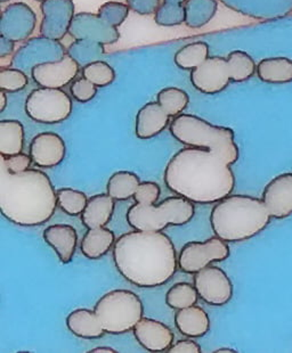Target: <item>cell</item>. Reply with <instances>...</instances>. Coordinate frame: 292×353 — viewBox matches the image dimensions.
<instances>
[{
    "label": "cell",
    "mask_w": 292,
    "mask_h": 353,
    "mask_svg": "<svg viewBox=\"0 0 292 353\" xmlns=\"http://www.w3.org/2000/svg\"><path fill=\"white\" fill-rule=\"evenodd\" d=\"M175 325L182 335L191 339L204 337L209 333L211 326L207 312L197 304L177 310L175 314Z\"/></svg>",
    "instance_id": "obj_24"
},
{
    "label": "cell",
    "mask_w": 292,
    "mask_h": 353,
    "mask_svg": "<svg viewBox=\"0 0 292 353\" xmlns=\"http://www.w3.org/2000/svg\"><path fill=\"white\" fill-rule=\"evenodd\" d=\"M157 101L171 118H176L186 110L190 104V97L183 89L167 87L159 92Z\"/></svg>",
    "instance_id": "obj_32"
},
{
    "label": "cell",
    "mask_w": 292,
    "mask_h": 353,
    "mask_svg": "<svg viewBox=\"0 0 292 353\" xmlns=\"http://www.w3.org/2000/svg\"><path fill=\"white\" fill-rule=\"evenodd\" d=\"M129 12H130V8H129L127 3L108 1V3H104L102 6L99 7L97 14L110 26L119 28L127 20Z\"/></svg>",
    "instance_id": "obj_39"
},
{
    "label": "cell",
    "mask_w": 292,
    "mask_h": 353,
    "mask_svg": "<svg viewBox=\"0 0 292 353\" xmlns=\"http://www.w3.org/2000/svg\"><path fill=\"white\" fill-rule=\"evenodd\" d=\"M35 1H38V3H43V1H46V0H35Z\"/></svg>",
    "instance_id": "obj_49"
},
{
    "label": "cell",
    "mask_w": 292,
    "mask_h": 353,
    "mask_svg": "<svg viewBox=\"0 0 292 353\" xmlns=\"http://www.w3.org/2000/svg\"><path fill=\"white\" fill-rule=\"evenodd\" d=\"M66 55V50L59 40L45 36L29 38L14 52L10 66L31 73L33 68L43 63L56 62Z\"/></svg>",
    "instance_id": "obj_11"
},
{
    "label": "cell",
    "mask_w": 292,
    "mask_h": 353,
    "mask_svg": "<svg viewBox=\"0 0 292 353\" xmlns=\"http://www.w3.org/2000/svg\"><path fill=\"white\" fill-rule=\"evenodd\" d=\"M66 54L76 59L80 66H85L102 59L106 54V46L88 40H75L72 43H70Z\"/></svg>",
    "instance_id": "obj_34"
},
{
    "label": "cell",
    "mask_w": 292,
    "mask_h": 353,
    "mask_svg": "<svg viewBox=\"0 0 292 353\" xmlns=\"http://www.w3.org/2000/svg\"><path fill=\"white\" fill-rule=\"evenodd\" d=\"M141 179L132 171H118L110 176L106 185V193L115 201H127L134 197Z\"/></svg>",
    "instance_id": "obj_30"
},
{
    "label": "cell",
    "mask_w": 292,
    "mask_h": 353,
    "mask_svg": "<svg viewBox=\"0 0 292 353\" xmlns=\"http://www.w3.org/2000/svg\"><path fill=\"white\" fill-rule=\"evenodd\" d=\"M115 209V200L106 194H97L88 199L81 216V223L86 228H99L108 226Z\"/></svg>",
    "instance_id": "obj_25"
},
{
    "label": "cell",
    "mask_w": 292,
    "mask_h": 353,
    "mask_svg": "<svg viewBox=\"0 0 292 353\" xmlns=\"http://www.w3.org/2000/svg\"><path fill=\"white\" fill-rule=\"evenodd\" d=\"M209 45L204 41H194L182 47L175 54V64L182 70L194 71L209 59Z\"/></svg>",
    "instance_id": "obj_31"
},
{
    "label": "cell",
    "mask_w": 292,
    "mask_h": 353,
    "mask_svg": "<svg viewBox=\"0 0 292 353\" xmlns=\"http://www.w3.org/2000/svg\"><path fill=\"white\" fill-rule=\"evenodd\" d=\"M1 162L5 164L7 170L12 172V174H17L26 172L29 170L31 164L33 163L32 157L31 155L24 154L23 152L20 154H15L12 157H1Z\"/></svg>",
    "instance_id": "obj_42"
},
{
    "label": "cell",
    "mask_w": 292,
    "mask_h": 353,
    "mask_svg": "<svg viewBox=\"0 0 292 353\" xmlns=\"http://www.w3.org/2000/svg\"><path fill=\"white\" fill-rule=\"evenodd\" d=\"M257 64L251 55L243 50H233L227 57L211 56L202 65L191 72L194 88L215 95L224 92L231 81L244 82L256 73Z\"/></svg>",
    "instance_id": "obj_6"
},
{
    "label": "cell",
    "mask_w": 292,
    "mask_h": 353,
    "mask_svg": "<svg viewBox=\"0 0 292 353\" xmlns=\"http://www.w3.org/2000/svg\"><path fill=\"white\" fill-rule=\"evenodd\" d=\"M224 6L257 21H275L292 13V0H220Z\"/></svg>",
    "instance_id": "obj_16"
},
{
    "label": "cell",
    "mask_w": 292,
    "mask_h": 353,
    "mask_svg": "<svg viewBox=\"0 0 292 353\" xmlns=\"http://www.w3.org/2000/svg\"><path fill=\"white\" fill-rule=\"evenodd\" d=\"M230 246L220 237H211L206 242H188L178 254V265L185 274H197L213 262H223L230 258Z\"/></svg>",
    "instance_id": "obj_10"
},
{
    "label": "cell",
    "mask_w": 292,
    "mask_h": 353,
    "mask_svg": "<svg viewBox=\"0 0 292 353\" xmlns=\"http://www.w3.org/2000/svg\"><path fill=\"white\" fill-rule=\"evenodd\" d=\"M72 101L63 89L39 88L30 92L24 110L32 121L43 125H57L72 114Z\"/></svg>",
    "instance_id": "obj_9"
},
{
    "label": "cell",
    "mask_w": 292,
    "mask_h": 353,
    "mask_svg": "<svg viewBox=\"0 0 292 353\" xmlns=\"http://www.w3.org/2000/svg\"><path fill=\"white\" fill-rule=\"evenodd\" d=\"M29 85L27 73L13 66L0 69V89L3 92H19Z\"/></svg>",
    "instance_id": "obj_38"
},
{
    "label": "cell",
    "mask_w": 292,
    "mask_h": 353,
    "mask_svg": "<svg viewBox=\"0 0 292 353\" xmlns=\"http://www.w3.org/2000/svg\"><path fill=\"white\" fill-rule=\"evenodd\" d=\"M59 206L57 190L50 176L38 169L14 174L0 165V211L10 223L21 227L43 226Z\"/></svg>",
    "instance_id": "obj_3"
},
{
    "label": "cell",
    "mask_w": 292,
    "mask_h": 353,
    "mask_svg": "<svg viewBox=\"0 0 292 353\" xmlns=\"http://www.w3.org/2000/svg\"><path fill=\"white\" fill-rule=\"evenodd\" d=\"M70 92L77 101L88 103V101H93L97 94V87L87 79L81 77V78L73 80L72 83L70 85Z\"/></svg>",
    "instance_id": "obj_40"
},
{
    "label": "cell",
    "mask_w": 292,
    "mask_h": 353,
    "mask_svg": "<svg viewBox=\"0 0 292 353\" xmlns=\"http://www.w3.org/2000/svg\"><path fill=\"white\" fill-rule=\"evenodd\" d=\"M257 76L271 85H286L292 82V59L284 56L267 57L257 64Z\"/></svg>",
    "instance_id": "obj_27"
},
{
    "label": "cell",
    "mask_w": 292,
    "mask_h": 353,
    "mask_svg": "<svg viewBox=\"0 0 292 353\" xmlns=\"http://www.w3.org/2000/svg\"><path fill=\"white\" fill-rule=\"evenodd\" d=\"M0 113H3L5 110H6L7 108V95L6 92H3V90H1V92H0Z\"/></svg>",
    "instance_id": "obj_47"
},
{
    "label": "cell",
    "mask_w": 292,
    "mask_h": 353,
    "mask_svg": "<svg viewBox=\"0 0 292 353\" xmlns=\"http://www.w3.org/2000/svg\"><path fill=\"white\" fill-rule=\"evenodd\" d=\"M66 327L73 335L84 340H97L106 334L95 309L92 310L87 307H80L70 312L66 317Z\"/></svg>",
    "instance_id": "obj_23"
},
{
    "label": "cell",
    "mask_w": 292,
    "mask_h": 353,
    "mask_svg": "<svg viewBox=\"0 0 292 353\" xmlns=\"http://www.w3.org/2000/svg\"><path fill=\"white\" fill-rule=\"evenodd\" d=\"M216 353H224V352H228V353H235L237 352V350H234V349H232V347H220L218 350L215 351Z\"/></svg>",
    "instance_id": "obj_48"
},
{
    "label": "cell",
    "mask_w": 292,
    "mask_h": 353,
    "mask_svg": "<svg viewBox=\"0 0 292 353\" xmlns=\"http://www.w3.org/2000/svg\"><path fill=\"white\" fill-rule=\"evenodd\" d=\"M82 77L94 83L97 88H104L115 81V71L110 64L99 59L82 66Z\"/></svg>",
    "instance_id": "obj_37"
},
{
    "label": "cell",
    "mask_w": 292,
    "mask_h": 353,
    "mask_svg": "<svg viewBox=\"0 0 292 353\" xmlns=\"http://www.w3.org/2000/svg\"><path fill=\"white\" fill-rule=\"evenodd\" d=\"M185 26L191 29H200L207 26L218 10L217 0H186L184 3Z\"/></svg>",
    "instance_id": "obj_29"
},
{
    "label": "cell",
    "mask_w": 292,
    "mask_h": 353,
    "mask_svg": "<svg viewBox=\"0 0 292 353\" xmlns=\"http://www.w3.org/2000/svg\"><path fill=\"white\" fill-rule=\"evenodd\" d=\"M168 352L171 353H201L200 344L197 343L192 339H185V340H179L176 343L171 345Z\"/></svg>",
    "instance_id": "obj_44"
},
{
    "label": "cell",
    "mask_w": 292,
    "mask_h": 353,
    "mask_svg": "<svg viewBox=\"0 0 292 353\" xmlns=\"http://www.w3.org/2000/svg\"><path fill=\"white\" fill-rule=\"evenodd\" d=\"M79 69L80 65L76 59L66 54L61 61L35 66L31 71V77L39 87L63 89L72 83Z\"/></svg>",
    "instance_id": "obj_17"
},
{
    "label": "cell",
    "mask_w": 292,
    "mask_h": 353,
    "mask_svg": "<svg viewBox=\"0 0 292 353\" xmlns=\"http://www.w3.org/2000/svg\"><path fill=\"white\" fill-rule=\"evenodd\" d=\"M115 232L106 227L88 229L80 243L82 254L89 260H97L108 254L115 248Z\"/></svg>",
    "instance_id": "obj_26"
},
{
    "label": "cell",
    "mask_w": 292,
    "mask_h": 353,
    "mask_svg": "<svg viewBox=\"0 0 292 353\" xmlns=\"http://www.w3.org/2000/svg\"><path fill=\"white\" fill-rule=\"evenodd\" d=\"M133 332L139 345L150 352H166L174 344L173 330L153 318H142Z\"/></svg>",
    "instance_id": "obj_20"
},
{
    "label": "cell",
    "mask_w": 292,
    "mask_h": 353,
    "mask_svg": "<svg viewBox=\"0 0 292 353\" xmlns=\"http://www.w3.org/2000/svg\"><path fill=\"white\" fill-rule=\"evenodd\" d=\"M262 200L269 214L286 219L292 214V172L280 174L266 185Z\"/></svg>",
    "instance_id": "obj_19"
},
{
    "label": "cell",
    "mask_w": 292,
    "mask_h": 353,
    "mask_svg": "<svg viewBox=\"0 0 292 353\" xmlns=\"http://www.w3.org/2000/svg\"><path fill=\"white\" fill-rule=\"evenodd\" d=\"M113 261L126 281L141 288L167 284L179 268L174 242L162 232H126L115 242Z\"/></svg>",
    "instance_id": "obj_2"
},
{
    "label": "cell",
    "mask_w": 292,
    "mask_h": 353,
    "mask_svg": "<svg viewBox=\"0 0 292 353\" xmlns=\"http://www.w3.org/2000/svg\"><path fill=\"white\" fill-rule=\"evenodd\" d=\"M89 352L93 353H117L118 351L113 349L111 347H106V345H102V347H97L95 349H92Z\"/></svg>",
    "instance_id": "obj_46"
},
{
    "label": "cell",
    "mask_w": 292,
    "mask_h": 353,
    "mask_svg": "<svg viewBox=\"0 0 292 353\" xmlns=\"http://www.w3.org/2000/svg\"><path fill=\"white\" fill-rule=\"evenodd\" d=\"M194 213V203L177 195L152 205L135 203L126 218L135 230L164 232L168 226H184L193 219Z\"/></svg>",
    "instance_id": "obj_7"
},
{
    "label": "cell",
    "mask_w": 292,
    "mask_h": 353,
    "mask_svg": "<svg viewBox=\"0 0 292 353\" xmlns=\"http://www.w3.org/2000/svg\"><path fill=\"white\" fill-rule=\"evenodd\" d=\"M69 34L75 40H88L104 46L113 45L120 39L118 28L110 26L99 14L87 12L76 14L73 17Z\"/></svg>",
    "instance_id": "obj_15"
},
{
    "label": "cell",
    "mask_w": 292,
    "mask_h": 353,
    "mask_svg": "<svg viewBox=\"0 0 292 353\" xmlns=\"http://www.w3.org/2000/svg\"><path fill=\"white\" fill-rule=\"evenodd\" d=\"M1 3H7V1H10V0H0Z\"/></svg>",
    "instance_id": "obj_50"
},
{
    "label": "cell",
    "mask_w": 292,
    "mask_h": 353,
    "mask_svg": "<svg viewBox=\"0 0 292 353\" xmlns=\"http://www.w3.org/2000/svg\"><path fill=\"white\" fill-rule=\"evenodd\" d=\"M15 50V43L7 39L6 37L0 36V59H5L12 55Z\"/></svg>",
    "instance_id": "obj_45"
},
{
    "label": "cell",
    "mask_w": 292,
    "mask_h": 353,
    "mask_svg": "<svg viewBox=\"0 0 292 353\" xmlns=\"http://www.w3.org/2000/svg\"><path fill=\"white\" fill-rule=\"evenodd\" d=\"M193 284L199 298L209 305L222 307L233 298V283L226 272L216 265H208L194 274Z\"/></svg>",
    "instance_id": "obj_12"
},
{
    "label": "cell",
    "mask_w": 292,
    "mask_h": 353,
    "mask_svg": "<svg viewBox=\"0 0 292 353\" xmlns=\"http://www.w3.org/2000/svg\"><path fill=\"white\" fill-rule=\"evenodd\" d=\"M127 5L135 13L139 15H151L158 10L161 0H127Z\"/></svg>",
    "instance_id": "obj_43"
},
{
    "label": "cell",
    "mask_w": 292,
    "mask_h": 353,
    "mask_svg": "<svg viewBox=\"0 0 292 353\" xmlns=\"http://www.w3.org/2000/svg\"><path fill=\"white\" fill-rule=\"evenodd\" d=\"M43 20L40 24V34L61 40L69 34L73 17H76V6L73 0H46L40 5Z\"/></svg>",
    "instance_id": "obj_13"
},
{
    "label": "cell",
    "mask_w": 292,
    "mask_h": 353,
    "mask_svg": "<svg viewBox=\"0 0 292 353\" xmlns=\"http://www.w3.org/2000/svg\"><path fill=\"white\" fill-rule=\"evenodd\" d=\"M29 154L37 167L45 169L57 167L66 157V141L52 131L41 132L33 137Z\"/></svg>",
    "instance_id": "obj_18"
},
{
    "label": "cell",
    "mask_w": 292,
    "mask_h": 353,
    "mask_svg": "<svg viewBox=\"0 0 292 353\" xmlns=\"http://www.w3.org/2000/svg\"><path fill=\"white\" fill-rule=\"evenodd\" d=\"M197 288L194 284L186 281H179L168 290L166 294V303L174 310H181L184 307H192L199 300Z\"/></svg>",
    "instance_id": "obj_33"
},
{
    "label": "cell",
    "mask_w": 292,
    "mask_h": 353,
    "mask_svg": "<svg viewBox=\"0 0 292 353\" xmlns=\"http://www.w3.org/2000/svg\"><path fill=\"white\" fill-rule=\"evenodd\" d=\"M169 130L182 144L213 152L230 165L239 160V146L230 127L215 125L197 115L183 113L174 118Z\"/></svg>",
    "instance_id": "obj_5"
},
{
    "label": "cell",
    "mask_w": 292,
    "mask_h": 353,
    "mask_svg": "<svg viewBox=\"0 0 292 353\" xmlns=\"http://www.w3.org/2000/svg\"><path fill=\"white\" fill-rule=\"evenodd\" d=\"M185 1L186 0H164L155 12V23L166 28L185 23Z\"/></svg>",
    "instance_id": "obj_35"
},
{
    "label": "cell",
    "mask_w": 292,
    "mask_h": 353,
    "mask_svg": "<svg viewBox=\"0 0 292 353\" xmlns=\"http://www.w3.org/2000/svg\"><path fill=\"white\" fill-rule=\"evenodd\" d=\"M271 219L263 200L248 195H230L213 206L211 225L215 236L227 243H237L260 234Z\"/></svg>",
    "instance_id": "obj_4"
},
{
    "label": "cell",
    "mask_w": 292,
    "mask_h": 353,
    "mask_svg": "<svg viewBox=\"0 0 292 353\" xmlns=\"http://www.w3.org/2000/svg\"><path fill=\"white\" fill-rule=\"evenodd\" d=\"M57 202L63 212L68 216H81L86 209L88 199L81 190L66 187L57 190Z\"/></svg>",
    "instance_id": "obj_36"
},
{
    "label": "cell",
    "mask_w": 292,
    "mask_h": 353,
    "mask_svg": "<svg viewBox=\"0 0 292 353\" xmlns=\"http://www.w3.org/2000/svg\"><path fill=\"white\" fill-rule=\"evenodd\" d=\"M160 195L161 190L158 183L155 181H142L133 199L138 204L152 205L158 203Z\"/></svg>",
    "instance_id": "obj_41"
},
{
    "label": "cell",
    "mask_w": 292,
    "mask_h": 353,
    "mask_svg": "<svg viewBox=\"0 0 292 353\" xmlns=\"http://www.w3.org/2000/svg\"><path fill=\"white\" fill-rule=\"evenodd\" d=\"M37 15L26 3H12L5 7L0 20V36L14 43L27 41L35 32Z\"/></svg>",
    "instance_id": "obj_14"
},
{
    "label": "cell",
    "mask_w": 292,
    "mask_h": 353,
    "mask_svg": "<svg viewBox=\"0 0 292 353\" xmlns=\"http://www.w3.org/2000/svg\"><path fill=\"white\" fill-rule=\"evenodd\" d=\"M24 127L17 120H1L0 121V154L8 157L23 152Z\"/></svg>",
    "instance_id": "obj_28"
},
{
    "label": "cell",
    "mask_w": 292,
    "mask_h": 353,
    "mask_svg": "<svg viewBox=\"0 0 292 353\" xmlns=\"http://www.w3.org/2000/svg\"><path fill=\"white\" fill-rule=\"evenodd\" d=\"M45 242L55 251L59 261L68 265L72 261L78 245V232L66 223H56L47 227L43 232Z\"/></svg>",
    "instance_id": "obj_22"
},
{
    "label": "cell",
    "mask_w": 292,
    "mask_h": 353,
    "mask_svg": "<svg viewBox=\"0 0 292 353\" xmlns=\"http://www.w3.org/2000/svg\"><path fill=\"white\" fill-rule=\"evenodd\" d=\"M171 115L161 108L158 101L142 106L136 115L135 132L139 139H152L171 125Z\"/></svg>",
    "instance_id": "obj_21"
},
{
    "label": "cell",
    "mask_w": 292,
    "mask_h": 353,
    "mask_svg": "<svg viewBox=\"0 0 292 353\" xmlns=\"http://www.w3.org/2000/svg\"><path fill=\"white\" fill-rule=\"evenodd\" d=\"M164 180L168 190L197 204L218 203L235 188L230 164L204 148L178 151L168 162Z\"/></svg>",
    "instance_id": "obj_1"
},
{
    "label": "cell",
    "mask_w": 292,
    "mask_h": 353,
    "mask_svg": "<svg viewBox=\"0 0 292 353\" xmlns=\"http://www.w3.org/2000/svg\"><path fill=\"white\" fill-rule=\"evenodd\" d=\"M95 311L104 330L112 335L128 333L144 317L141 298L129 290L108 292L96 303Z\"/></svg>",
    "instance_id": "obj_8"
}]
</instances>
